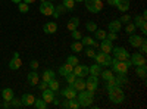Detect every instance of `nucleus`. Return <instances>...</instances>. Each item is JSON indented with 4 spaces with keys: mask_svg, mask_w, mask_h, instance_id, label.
I'll return each instance as SVG.
<instances>
[{
    "mask_svg": "<svg viewBox=\"0 0 147 109\" xmlns=\"http://www.w3.org/2000/svg\"><path fill=\"white\" fill-rule=\"evenodd\" d=\"M40 12H41L44 16H52V14L55 12V5L50 2V0H41Z\"/></svg>",
    "mask_w": 147,
    "mask_h": 109,
    "instance_id": "obj_6",
    "label": "nucleus"
},
{
    "mask_svg": "<svg viewBox=\"0 0 147 109\" xmlns=\"http://www.w3.org/2000/svg\"><path fill=\"white\" fill-rule=\"evenodd\" d=\"M107 91H109V99H110V102H112V103L119 105V103H122V102L125 100V93H124V90H122L119 86L110 89Z\"/></svg>",
    "mask_w": 147,
    "mask_h": 109,
    "instance_id": "obj_3",
    "label": "nucleus"
},
{
    "mask_svg": "<svg viewBox=\"0 0 147 109\" xmlns=\"http://www.w3.org/2000/svg\"><path fill=\"white\" fill-rule=\"evenodd\" d=\"M85 30L90 31V32H94V31L97 30V24L93 22V21H88L87 24H85Z\"/></svg>",
    "mask_w": 147,
    "mask_h": 109,
    "instance_id": "obj_40",
    "label": "nucleus"
},
{
    "mask_svg": "<svg viewBox=\"0 0 147 109\" xmlns=\"http://www.w3.org/2000/svg\"><path fill=\"white\" fill-rule=\"evenodd\" d=\"M38 65H40V64L37 62V60H31V62H30V66H31V69H32V71H35L37 68H38Z\"/></svg>",
    "mask_w": 147,
    "mask_h": 109,
    "instance_id": "obj_50",
    "label": "nucleus"
},
{
    "mask_svg": "<svg viewBox=\"0 0 147 109\" xmlns=\"http://www.w3.org/2000/svg\"><path fill=\"white\" fill-rule=\"evenodd\" d=\"M80 41H81L84 46H91V47H97V46H99L97 40H94V39H91V37H82Z\"/></svg>",
    "mask_w": 147,
    "mask_h": 109,
    "instance_id": "obj_26",
    "label": "nucleus"
},
{
    "mask_svg": "<svg viewBox=\"0 0 147 109\" xmlns=\"http://www.w3.org/2000/svg\"><path fill=\"white\" fill-rule=\"evenodd\" d=\"M72 71H74V66L69 65L68 62L63 64L62 66H59V74H60V75H63V77H65L66 74H69V72H72Z\"/></svg>",
    "mask_w": 147,
    "mask_h": 109,
    "instance_id": "obj_25",
    "label": "nucleus"
},
{
    "mask_svg": "<svg viewBox=\"0 0 147 109\" xmlns=\"http://www.w3.org/2000/svg\"><path fill=\"white\" fill-rule=\"evenodd\" d=\"M68 108H71V109H78V108H80V103H78L77 97L68 99Z\"/></svg>",
    "mask_w": 147,
    "mask_h": 109,
    "instance_id": "obj_39",
    "label": "nucleus"
},
{
    "mask_svg": "<svg viewBox=\"0 0 147 109\" xmlns=\"http://www.w3.org/2000/svg\"><path fill=\"white\" fill-rule=\"evenodd\" d=\"M85 7H87L88 12L91 14H99V12L103 9V2L102 0H84Z\"/></svg>",
    "mask_w": 147,
    "mask_h": 109,
    "instance_id": "obj_4",
    "label": "nucleus"
},
{
    "mask_svg": "<svg viewBox=\"0 0 147 109\" xmlns=\"http://www.w3.org/2000/svg\"><path fill=\"white\" fill-rule=\"evenodd\" d=\"M106 34H107V32H106L105 30H99V28H97V30L94 31V40H100V41L105 40V39H106Z\"/></svg>",
    "mask_w": 147,
    "mask_h": 109,
    "instance_id": "obj_30",
    "label": "nucleus"
},
{
    "mask_svg": "<svg viewBox=\"0 0 147 109\" xmlns=\"http://www.w3.org/2000/svg\"><path fill=\"white\" fill-rule=\"evenodd\" d=\"M59 15H60V14H59V12H57V10H56V9H55V12H53V14H52V16H53V18H56V19H57V18H59Z\"/></svg>",
    "mask_w": 147,
    "mask_h": 109,
    "instance_id": "obj_55",
    "label": "nucleus"
},
{
    "mask_svg": "<svg viewBox=\"0 0 147 109\" xmlns=\"http://www.w3.org/2000/svg\"><path fill=\"white\" fill-rule=\"evenodd\" d=\"M136 74L140 77V78H146V75H147V68H146V65H140V66H136Z\"/></svg>",
    "mask_w": 147,
    "mask_h": 109,
    "instance_id": "obj_28",
    "label": "nucleus"
},
{
    "mask_svg": "<svg viewBox=\"0 0 147 109\" xmlns=\"http://www.w3.org/2000/svg\"><path fill=\"white\" fill-rule=\"evenodd\" d=\"M63 6L66 10H74V7H75V0H63Z\"/></svg>",
    "mask_w": 147,
    "mask_h": 109,
    "instance_id": "obj_38",
    "label": "nucleus"
},
{
    "mask_svg": "<svg viewBox=\"0 0 147 109\" xmlns=\"http://www.w3.org/2000/svg\"><path fill=\"white\" fill-rule=\"evenodd\" d=\"M118 86V83H116V80H115V77L113 78H110V80H107L106 81V90H110V89H113V87H116Z\"/></svg>",
    "mask_w": 147,
    "mask_h": 109,
    "instance_id": "obj_41",
    "label": "nucleus"
},
{
    "mask_svg": "<svg viewBox=\"0 0 147 109\" xmlns=\"http://www.w3.org/2000/svg\"><path fill=\"white\" fill-rule=\"evenodd\" d=\"M74 74H75L77 77H81V78H84V77H87L88 75V66L87 65H77V66H74Z\"/></svg>",
    "mask_w": 147,
    "mask_h": 109,
    "instance_id": "obj_11",
    "label": "nucleus"
},
{
    "mask_svg": "<svg viewBox=\"0 0 147 109\" xmlns=\"http://www.w3.org/2000/svg\"><path fill=\"white\" fill-rule=\"evenodd\" d=\"M21 105H22V102H21V97L19 99H16L15 96L10 99V108H21Z\"/></svg>",
    "mask_w": 147,
    "mask_h": 109,
    "instance_id": "obj_44",
    "label": "nucleus"
},
{
    "mask_svg": "<svg viewBox=\"0 0 147 109\" xmlns=\"http://www.w3.org/2000/svg\"><path fill=\"white\" fill-rule=\"evenodd\" d=\"M116 3H118V0H107V5L110 6H116Z\"/></svg>",
    "mask_w": 147,
    "mask_h": 109,
    "instance_id": "obj_54",
    "label": "nucleus"
},
{
    "mask_svg": "<svg viewBox=\"0 0 147 109\" xmlns=\"http://www.w3.org/2000/svg\"><path fill=\"white\" fill-rule=\"evenodd\" d=\"M21 102H22L24 106H32L34 102H35V97H34V94L25 93V94H22V96H21Z\"/></svg>",
    "mask_w": 147,
    "mask_h": 109,
    "instance_id": "obj_15",
    "label": "nucleus"
},
{
    "mask_svg": "<svg viewBox=\"0 0 147 109\" xmlns=\"http://www.w3.org/2000/svg\"><path fill=\"white\" fill-rule=\"evenodd\" d=\"M107 28H109L110 32H119V31L122 30V24H121L119 19L110 21V22H109V25H107Z\"/></svg>",
    "mask_w": 147,
    "mask_h": 109,
    "instance_id": "obj_17",
    "label": "nucleus"
},
{
    "mask_svg": "<svg viewBox=\"0 0 147 109\" xmlns=\"http://www.w3.org/2000/svg\"><path fill=\"white\" fill-rule=\"evenodd\" d=\"M71 86H72L74 89H75L77 91H81V90H85V81H84L81 77H77V80L74 81V83L71 84Z\"/></svg>",
    "mask_w": 147,
    "mask_h": 109,
    "instance_id": "obj_20",
    "label": "nucleus"
},
{
    "mask_svg": "<svg viewBox=\"0 0 147 109\" xmlns=\"http://www.w3.org/2000/svg\"><path fill=\"white\" fill-rule=\"evenodd\" d=\"M10 2H13V3H16V5H18V3H21V2H22V0H10Z\"/></svg>",
    "mask_w": 147,
    "mask_h": 109,
    "instance_id": "obj_58",
    "label": "nucleus"
},
{
    "mask_svg": "<svg viewBox=\"0 0 147 109\" xmlns=\"http://www.w3.org/2000/svg\"><path fill=\"white\" fill-rule=\"evenodd\" d=\"M129 60H131V64H132L134 66L146 65V58H144V55H143V53H138V52H136L134 55H131V56H129Z\"/></svg>",
    "mask_w": 147,
    "mask_h": 109,
    "instance_id": "obj_9",
    "label": "nucleus"
},
{
    "mask_svg": "<svg viewBox=\"0 0 147 109\" xmlns=\"http://www.w3.org/2000/svg\"><path fill=\"white\" fill-rule=\"evenodd\" d=\"M94 59H96V64H99L100 66H109V65H110V62H112L110 53H103V52L96 53Z\"/></svg>",
    "mask_w": 147,
    "mask_h": 109,
    "instance_id": "obj_5",
    "label": "nucleus"
},
{
    "mask_svg": "<svg viewBox=\"0 0 147 109\" xmlns=\"http://www.w3.org/2000/svg\"><path fill=\"white\" fill-rule=\"evenodd\" d=\"M71 50L72 52H82L84 50V44L81 43V41H74L72 44H71Z\"/></svg>",
    "mask_w": 147,
    "mask_h": 109,
    "instance_id": "obj_31",
    "label": "nucleus"
},
{
    "mask_svg": "<svg viewBox=\"0 0 147 109\" xmlns=\"http://www.w3.org/2000/svg\"><path fill=\"white\" fill-rule=\"evenodd\" d=\"M65 80H66V83H68V86H71V84L77 80V75L74 74V72H69V74L65 75Z\"/></svg>",
    "mask_w": 147,
    "mask_h": 109,
    "instance_id": "obj_43",
    "label": "nucleus"
},
{
    "mask_svg": "<svg viewBox=\"0 0 147 109\" xmlns=\"http://www.w3.org/2000/svg\"><path fill=\"white\" fill-rule=\"evenodd\" d=\"M18 10L21 12V14H27V12L30 10V5L25 3V2H21V3H18Z\"/></svg>",
    "mask_w": 147,
    "mask_h": 109,
    "instance_id": "obj_35",
    "label": "nucleus"
},
{
    "mask_svg": "<svg viewBox=\"0 0 147 109\" xmlns=\"http://www.w3.org/2000/svg\"><path fill=\"white\" fill-rule=\"evenodd\" d=\"M140 30H141V32H143V34L146 35V32H147V24H146V22H144V24H143V25L140 27Z\"/></svg>",
    "mask_w": 147,
    "mask_h": 109,
    "instance_id": "obj_52",
    "label": "nucleus"
},
{
    "mask_svg": "<svg viewBox=\"0 0 147 109\" xmlns=\"http://www.w3.org/2000/svg\"><path fill=\"white\" fill-rule=\"evenodd\" d=\"M47 86H49V89H50V90H53V91H57L60 84H59V81H57L56 78H53L52 81H49V83H47Z\"/></svg>",
    "mask_w": 147,
    "mask_h": 109,
    "instance_id": "obj_33",
    "label": "nucleus"
},
{
    "mask_svg": "<svg viewBox=\"0 0 147 109\" xmlns=\"http://www.w3.org/2000/svg\"><path fill=\"white\" fill-rule=\"evenodd\" d=\"M43 31H44V34H55L57 31V24L56 22H47V24H44Z\"/></svg>",
    "mask_w": 147,
    "mask_h": 109,
    "instance_id": "obj_18",
    "label": "nucleus"
},
{
    "mask_svg": "<svg viewBox=\"0 0 147 109\" xmlns=\"http://www.w3.org/2000/svg\"><path fill=\"white\" fill-rule=\"evenodd\" d=\"M43 93H41V99L46 102V103H52L53 102V99L56 97V94H55V91L53 90H50V89H44V90H41Z\"/></svg>",
    "mask_w": 147,
    "mask_h": 109,
    "instance_id": "obj_13",
    "label": "nucleus"
},
{
    "mask_svg": "<svg viewBox=\"0 0 147 109\" xmlns=\"http://www.w3.org/2000/svg\"><path fill=\"white\" fill-rule=\"evenodd\" d=\"M62 106H63V108H68V99H65V100H63Z\"/></svg>",
    "mask_w": 147,
    "mask_h": 109,
    "instance_id": "obj_57",
    "label": "nucleus"
},
{
    "mask_svg": "<svg viewBox=\"0 0 147 109\" xmlns=\"http://www.w3.org/2000/svg\"><path fill=\"white\" fill-rule=\"evenodd\" d=\"M124 30H125V32H127V34H134L137 28H136V25H134L132 22H128V24H127V27H125Z\"/></svg>",
    "mask_w": 147,
    "mask_h": 109,
    "instance_id": "obj_42",
    "label": "nucleus"
},
{
    "mask_svg": "<svg viewBox=\"0 0 147 109\" xmlns=\"http://www.w3.org/2000/svg\"><path fill=\"white\" fill-rule=\"evenodd\" d=\"M0 108H2V103H0Z\"/></svg>",
    "mask_w": 147,
    "mask_h": 109,
    "instance_id": "obj_61",
    "label": "nucleus"
},
{
    "mask_svg": "<svg viewBox=\"0 0 147 109\" xmlns=\"http://www.w3.org/2000/svg\"><path fill=\"white\" fill-rule=\"evenodd\" d=\"M116 7H118V10L122 12V14H125V12H128V9H129V0H118Z\"/></svg>",
    "mask_w": 147,
    "mask_h": 109,
    "instance_id": "obj_21",
    "label": "nucleus"
},
{
    "mask_svg": "<svg viewBox=\"0 0 147 109\" xmlns=\"http://www.w3.org/2000/svg\"><path fill=\"white\" fill-rule=\"evenodd\" d=\"M100 75H102V78H103L105 81H107V80H110V78H113V77H115V75H113V72H112V71H109V69L102 71V72H100Z\"/></svg>",
    "mask_w": 147,
    "mask_h": 109,
    "instance_id": "obj_37",
    "label": "nucleus"
},
{
    "mask_svg": "<svg viewBox=\"0 0 147 109\" xmlns=\"http://www.w3.org/2000/svg\"><path fill=\"white\" fill-rule=\"evenodd\" d=\"M21 65H22V60H21L19 53H18V52H13V58H12V60L9 62V69L16 71V69L21 68Z\"/></svg>",
    "mask_w": 147,
    "mask_h": 109,
    "instance_id": "obj_10",
    "label": "nucleus"
},
{
    "mask_svg": "<svg viewBox=\"0 0 147 109\" xmlns=\"http://www.w3.org/2000/svg\"><path fill=\"white\" fill-rule=\"evenodd\" d=\"M77 2H84V0H75V3H77Z\"/></svg>",
    "mask_w": 147,
    "mask_h": 109,
    "instance_id": "obj_59",
    "label": "nucleus"
},
{
    "mask_svg": "<svg viewBox=\"0 0 147 109\" xmlns=\"http://www.w3.org/2000/svg\"><path fill=\"white\" fill-rule=\"evenodd\" d=\"M97 86H99V77L97 75H87V81H85V90H90V91H96Z\"/></svg>",
    "mask_w": 147,
    "mask_h": 109,
    "instance_id": "obj_7",
    "label": "nucleus"
},
{
    "mask_svg": "<svg viewBox=\"0 0 147 109\" xmlns=\"http://www.w3.org/2000/svg\"><path fill=\"white\" fill-rule=\"evenodd\" d=\"M119 21H121V24H128V22H131V16L125 12V14L121 16V19H119Z\"/></svg>",
    "mask_w": 147,
    "mask_h": 109,
    "instance_id": "obj_47",
    "label": "nucleus"
},
{
    "mask_svg": "<svg viewBox=\"0 0 147 109\" xmlns=\"http://www.w3.org/2000/svg\"><path fill=\"white\" fill-rule=\"evenodd\" d=\"M85 56L87 58H94L96 56V52H94V47H88V49H85Z\"/></svg>",
    "mask_w": 147,
    "mask_h": 109,
    "instance_id": "obj_46",
    "label": "nucleus"
},
{
    "mask_svg": "<svg viewBox=\"0 0 147 109\" xmlns=\"http://www.w3.org/2000/svg\"><path fill=\"white\" fill-rule=\"evenodd\" d=\"M106 39L110 40V41L116 40V39H118V32H110V31H109V34H106Z\"/></svg>",
    "mask_w": 147,
    "mask_h": 109,
    "instance_id": "obj_49",
    "label": "nucleus"
},
{
    "mask_svg": "<svg viewBox=\"0 0 147 109\" xmlns=\"http://www.w3.org/2000/svg\"><path fill=\"white\" fill-rule=\"evenodd\" d=\"M22 2H25V3L31 5V3H34V2H35V0H22Z\"/></svg>",
    "mask_w": 147,
    "mask_h": 109,
    "instance_id": "obj_56",
    "label": "nucleus"
},
{
    "mask_svg": "<svg viewBox=\"0 0 147 109\" xmlns=\"http://www.w3.org/2000/svg\"><path fill=\"white\" fill-rule=\"evenodd\" d=\"M66 62H68L69 65H72V66H77V65L80 64V59H78V56H75V55H69L68 59H66Z\"/></svg>",
    "mask_w": 147,
    "mask_h": 109,
    "instance_id": "obj_32",
    "label": "nucleus"
},
{
    "mask_svg": "<svg viewBox=\"0 0 147 109\" xmlns=\"http://www.w3.org/2000/svg\"><path fill=\"white\" fill-rule=\"evenodd\" d=\"M55 71H52V69H46L44 72H43V75H41V80L44 81V83H49V81H52L53 78H55Z\"/></svg>",
    "mask_w": 147,
    "mask_h": 109,
    "instance_id": "obj_23",
    "label": "nucleus"
},
{
    "mask_svg": "<svg viewBox=\"0 0 147 109\" xmlns=\"http://www.w3.org/2000/svg\"><path fill=\"white\" fill-rule=\"evenodd\" d=\"M47 87H49V86H47V83H44V81H41V83H40V86H38L40 90H44V89H47Z\"/></svg>",
    "mask_w": 147,
    "mask_h": 109,
    "instance_id": "obj_53",
    "label": "nucleus"
},
{
    "mask_svg": "<svg viewBox=\"0 0 147 109\" xmlns=\"http://www.w3.org/2000/svg\"><path fill=\"white\" fill-rule=\"evenodd\" d=\"M112 53H113L115 59H118V60H127V59H129V53L127 52V49H124V47H113Z\"/></svg>",
    "mask_w": 147,
    "mask_h": 109,
    "instance_id": "obj_8",
    "label": "nucleus"
},
{
    "mask_svg": "<svg viewBox=\"0 0 147 109\" xmlns=\"http://www.w3.org/2000/svg\"><path fill=\"white\" fill-rule=\"evenodd\" d=\"M50 2H56V0H50Z\"/></svg>",
    "mask_w": 147,
    "mask_h": 109,
    "instance_id": "obj_60",
    "label": "nucleus"
},
{
    "mask_svg": "<svg viewBox=\"0 0 147 109\" xmlns=\"http://www.w3.org/2000/svg\"><path fill=\"white\" fill-rule=\"evenodd\" d=\"M27 80H28L30 86H37V84H38V81H40V75L37 74L35 71H31L30 74H28V77H27Z\"/></svg>",
    "mask_w": 147,
    "mask_h": 109,
    "instance_id": "obj_19",
    "label": "nucleus"
},
{
    "mask_svg": "<svg viewBox=\"0 0 147 109\" xmlns=\"http://www.w3.org/2000/svg\"><path fill=\"white\" fill-rule=\"evenodd\" d=\"M144 39H146V37H141V35H138V34H129L128 41H129V44H131L132 47L138 49V47L141 46V43H143V40H144Z\"/></svg>",
    "mask_w": 147,
    "mask_h": 109,
    "instance_id": "obj_12",
    "label": "nucleus"
},
{
    "mask_svg": "<svg viewBox=\"0 0 147 109\" xmlns=\"http://www.w3.org/2000/svg\"><path fill=\"white\" fill-rule=\"evenodd\" d=\"M138 49H140V50H141V52H140V53H143V55H144V53H146V52H147V40H146V39H144V40H143V43H141V46H140V47H138Z\"/></svg>",
    "mask_w": 147,
    "mask_h": 109,
    "instance_id": "obj_48",
    "label": "nucleus"
},
{
    "mask_svg": "<svg viewBox=\"0 0 147 109\" xmlns=\"http://www.w3.org/2000/svg\"><path fill=\"white\" fill-rule=\"evenodd\" d=\"M32 106L37 108V109H46V108H47V103H46L43 99H35V102H34Z\"/></svg>",
    "mask_w": 147,
    "mask_h": 109,
    "instance_id": "obj_36",
    "label": "nucleus"
},
{
    "mask_svg": "<svg viewBox=\"0 0 147 109\" xmlns=\"http://www.w3.org/2000/svg\"><path fill=\"white\" fill-rule=\"evenodd\" d=\"M115 80H116V83H118V86H119V87H122L124 84L128 83V77H127V74H118V75L115 77Z\"/></svg>",
    "mask_w": 147,
    "mask_h": 109,
    "instance_id": "obj_29",
    "label": "nucleus"
},
{
    "mask_svg": "<svg viewBox=\"0 0 147 109\" xmlns=\"http://www.w3.org/2000/svg\"><path fill=\"white\" fill-rule=\"evenodd\" d=\"M110 65H112V69H113V72H116V74H127L128 69L132 66L129 59H127V60H118L115 58L112 59Z\"/></svg>",
    "mask_w": 147,
    "mask_h": 109,
    "instance_id": "obj_1",
    "label": "nucleus"
},
{
    "mask_svg": "<svg viewBox=\"0 0 147 109\" xmlns=\"http://www.w3.org/2000/svg\"><path fill=\"white\" fill-rule=\"evenodd\" d=\"M78 27H80V19L77 16H72L68 21V30L69 31H74V30H78Z\"/></svg>",
    "mask_w": 147,
    "mask_h": 109,
    "instance_id": "obj_22",
    "label": "nucleus"
},
{
    "mask_svg": "<svg viewBox=\"0 0 147 109\" xmlns=\"http://www.w3.org/2000/svg\"><path fill=\"white\" fill-rule=\"evenodd\" d=\"M144 22H146V19H144L141 15H137V16H134V22H132V24L136 25V28H140Z\"/></svg>",
    "mask_w": 147,
    "mask_h": 109,
    "instance_id": "obj_34",
    "label": "nucleus"
},
{
    "mask_svg": "<svg viewBox=\"0 0 147 109\" xmlns=\"http://www.w3.org/2000/svg\"><path fill=\"white\" fill-rule=\"evenodd\" d=\"M60 93H62V96H63L65 99H74V97H77V94H78V91H77L75 89H74L72 86L66 87L65 90H62Z\"/></svg>",
    "mask_w": 147,
    "mask_h": 109,
    "instance_id": "obj_16",
    "label": "nucleus"
},
{
    "mask_svg": "<svg viewBox=\"0 0 147 109\" xmlns=\"http://www.w3.org/2000/svg\"><path fill=\"white\" fill-rule=\"evenodd\" d=\"M55 9H56V10H57V12H59V14H63V12H65V10H66V9H65V6H63V5H59V6H57V7H55Z\"/></svg>",
    "mask_w": 147,
    "mask_h": 109,
    "instance_id": "obj_51",
    "label": "nucleus"
},
{
    "mask_svg": "<svg viewBox=\"0 0 147 109\" xmlns=\"http://www.w3.org/2000/svg\"><path fill=\"white\" fill-rule=\"evenodd\" d=\"M0 94H2V96H3V99H5V100H7V102H10V99L15 96V94H13V90H12L10 87L3 89L2 91H0Z\"/></svg>",
    "mask_w": 147,
    "mask_h": 109,
    "instance_id": "obj_24",
    "label": "nucleus"
},
{
    "mask_svg": "<svg viewBox=\"0 0 147 109\" xmlns=\"http://www.w3.org/2000/svg\"><path fill=\"white\" fill-rule=\"evenodd\" d=\"M100 72H102V66L99 64H94V65L88 66V74H91V75H97V77H99Z\"/></svg>",
    "mask_w": 147,
    "mask_h": 109,
    "instance_id": "obj_27",
    "label": "nucleus"
},
{
    "mask_svg": "<svg viewBox=\"0 0 147 109\" xmlns=\"http://www.w3.org/2000/svg\"><path fill=\"white\" fill-rule=\"evenodd\" d=\"M112 49H113V44H112V41H110V40L105 39V40L100 41V50L103 53H112Z\"/></svg>",
    "mask_w": 147,
    "mask_h": 109,
    "instance_id": "obj_14",
    "label": "nucleus"
},
{
    "mask_svg": "<svg viewBox=\"0 0 147 109\" xmlns=\"http://www.w3.org/2000/svg\"><path fill=\"white\" fill-rule=\"evenodd\" d=\"M71 32H72V39H74V40L80 41V40L82 39V34L80 32V30H74V31H71Z\"/></svg>",
    "mask_w": 147,
    "mask_h": 109,
    "instance_id": "obj_45",
    "label": "nucleus"
},
{
    "mask_svg": "<svg viewBox=\"0 0 147 109\" xmlns=\"http://www.w3.org/2000/svg\"><path fill=\"white\" fill-rule=\"evenodd\" d=\"M93 99H94V91L90 90H81L80 94H77V100L82 108H88L93 103Z\"/></svg>",
    "mask_w": 147,
    "mask_h": 109,
    "instance_id": "obj_2",
    "label": "nucleus"
}]
</instances>
